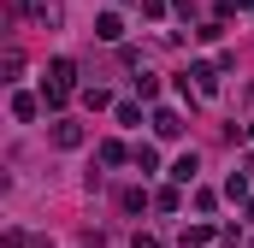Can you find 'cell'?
Listing matches in <instances>:
<instances>
[{
	"label": "cell",
	"mask_w": 254,
	"mask_h": 248,
	"mask_svg": "<svg viewBox=\"0 0 254 248\" xmlns=\"http://www.w3.org/2000/svg\"><path fill=\"white\" fill-rule=\"evenodd\" d=\"M154 136H166V142H172V136H184V119H178L172 107H160V113H154Z\"/></svg>",
	"instance_id": "1"
},
{
	"label": "cell",
	"mask_w": 254,
	"mask_h": 248,
	"mask_svg": "<svg viewBox=\"0 0 254 248\" xmlns=\"http://www.w3.org/2000/svg\"><path fill=\"white\" fill-rule=\"evenodd\" d=\"M95 36H101V42H119V36H125V18H119V12H101V18H95Z\"/></svg>",
	"instance_id": "2"
},
{
	"label": "cell",
	"mask_w": 254,
	"mask_h": 248,
	"mask_svg": "<svg viewBox=\"0 0 254 248\" xmlns=\"http://www.w3.org/2000/svg\"><path fill=\"white\" fill-rule=\"evenodd\" d=\"M190 77L201 95H219V65H190Z\"/></svg>",
	"instance_id": "3"
},
{
	"label": "cell",
	"mask_w": 254,
	"mask_h": 248,
	"mask_svg": "<svg viewBox=\"0 0 254 248\" xmlns=\"http://www.w3.org/2000/svg\"><path fill=\"white\" fill-rule=\"evenodd\" d=\"M71 77H77V65H71V60H54V65H48V83L65 89V95H71Z\"/></svg>",
	"instance_id": "4"
},
{
	"label": "cell",
	"mask_w": 254,
	"mask_h": 248,
	"mask_svg": "<svg viewBox=\"0 0 254 248\" xmlns=\"http://www.w3.org/2000/svg\"><path fill=\"white\" fill-rule=\"evenodd\" d=\"M54 142H60V148H77V142H83V124H54Z\"/></svg>",
	"instance_id": "5"
},
{
	"label": "cell",
	"mask_w": 254,
	"mask_h": 248,
	"mask_svg": "<svg viewBox=\"0 0 254 248\" xmlns=\"http://www.w3.org/2000/svg\"><path fill=\"white\" fill-rule=\"evenodd\" d=\"M195 172H201V160H195V154H184V160L172 166V178H178V184H195Z\"/></svg>",
	"instance_id": "6"
},
{
	"label": "cell",
	"mask_w": 254,
	"mask_h": 248,
	"mask_svg": "<svg viewBox=\"0 0 254 248\" xmlns=\"http://www.w3.org/2000/svg\"><path fill=\"white\" fill-rule=\"evenodd\" d=\"M136 95H142V101H154V95H160V77H154V71H142V77H136Z\"/></svg>",
	"instance_id": "7"
},
{
	"label": "cell",
	"mask_w": 254,
	"mask_h": 248,
	"mask_svg": "<svg viewBox=\"0 0 254 248\" xmlns=\"http://www.w3.org/2000/svg\"><path fill=\"white\" fill-rule=\"evenodd\" d=\"M12 113L18 119H36V95H12Z\"/></svg>",
	"instance_id": "8"
},
{
	"label": "cell",
	"mask_w": 254,
	"mask_h": 248,
	"mask_svg": "<svg viewBox=\"0 0 254 248\" xmlns=\"http://www.w3.org/2000/svg\"><path fill=\"white\" fill-rule=\"evenodd\" d=\"M249 142H254V124H249Z\"/></svg>",
	"instance_id": "9"
},
{
	"label": "cell",
	"mask_w": 254,
	"mask_h": 248,
	"mask_svg": "<svg viewBox=\"0 0 254 248\" xmlns=\"http://www.w3.org/2000/svg\"><path fill=\"white\" fill-rule=\"evenodd\" d=\"M249 166H254V154H249Z\"/></svg>",
	"instance_id": "10"
}]
</instances>
